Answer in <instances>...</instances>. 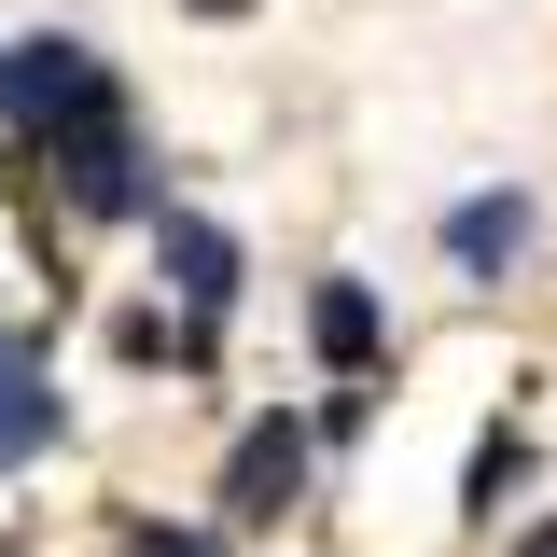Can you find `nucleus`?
Segmentation results:
<instances>
[{
	"label": "nucleus",
	"mask_w": 557,
	"mask_h": 557,
	"mask_svg": "<svg viewBox=\"0 0 557 557\" xmlns=\"http://www.w3.org/2000/svg\"><path fill=\"white\" fill-rule=\"evenodd\" d=\"M98 98H112L98 42H70V28H28V42H0V126H14V139H57V126H84Z\"/></svg>",
	"instance_id": "obj_1"
},
{
	"label": "nucleus",
	"mask_w": 557,
	"mask_h": 557,
	"mask_svg": "<svg viewBox=\"0 0 557 557\" xmlns=\"http://www.w3.org/2000/svg\"><path fill=\"white\" fill-rule=\"evenodd\" d=\"M42 153H57V182H70V209H98V223H153V153H139V126H126V98H98V112H84V126H57L42 139Z\"/></svg>",
	"instance_id": "obj_2"
},
{
	"label": "nucleus",
	"mask_w": 557,
	"mask_h": 557,
	"mask_svg": "<svg viewBox=\"0 0 557 557\" xmlns=\"http://www.w3.org/2000/svg\"><path fill=\"white\" fill-rule=\"evenodd\" d=\"M153 265H168V293H182V335H223V307H237V237L209 223V209H153Z\"/></svg>",
	"instance_id": "obj_3"
},
{
	"label": "nucleus",
	"mask_w": 557,
	"mask_h": 557,
	"mask_svg": "<svg viewBox=\"0 0 557 557\" xmlns=\"http://www.w3.org/2000/svg\"><path fill=\"white\" fill-rule=\"evenodd\" d=\"M293 487H307V418H251L223 446V516H278Z\"/></svg>",
	"instance_id": "obj_4"
},
{
	"label": "nucleus",
	"mask_w": 557,
	"mask_h": 557,
	"mask_svg": "<svg viewBox=\"0 0 557 557\" xmlns=\"http://www.w3.org/2000/svg\"><path fill=\"white\" fill-rule=\"evenodd\" d=\"M530 223H544L530 196H460V209H446V265H460V278H502L516 251H530Z\"/></svg>",
	"instance_id": "obj_5"
},
{
	"label": "nucleus",
	"mask_w": 557,
	"mask_h": 557,
	"mask_svg": "<svg viewBox=\"0 0 557 557\" xmlns=\"http://www.w3.org/2000/svg\"><path fill=\"white\" fill-rule=\"evenodd\" d=\"M307 348H321L335 376H362V362H376V293H362V278H321V293H307Z\"/></svg>",
	"instance_id": "obj_6"
},
{
	"label": "nucleus",
	"mask_w": 557,
	"mask_h": 557,
	"mask_svg": "<svg viewBox=\"0 0 557 557\" xmlns=\"http://www.w3.org/2000/svg\"><path fill=\"white\" fill-rule=\"evenodd\" d=\"M57 446V391H42V362L0 335V460H42Z\"/></svg>",
	"instance_id": "obj_7"
},
{
	"label": "nucleus",
	"mask_w": 557,
	"mask_h": 557,
	"mask_svg": "<svg viewBox=\"0 0 557 557\" xmlns=\"http://www.w3.org/2000/svg\"><path fill=\"white\" fill-rule=\"evenodd\" d=\"M516 474H530V446H516V432H487V446H474V516H502V487H516Z\"/></svg>",
	"instance_id": "obj_8"
},
{
	"label": "nucleus",
	"mask_w": 557,
	"mask_h": 557,
	"mask_svg": "<svg viewBox=\"0 0 557 557\" xmlns=\"http://www.w3.org/2000/svg\"><path fill=\"white\" fill-rule=\"evenodd\" d=\"M139 557H209V544H196V530H139Z\"/></svg>",
	"instance_id": "obj_9"
},
{
	"label": "nucleus",
	"mask_w": 557,
	"mask_h": 557,
	"mask_svg": "<svg viewBox=\"0 0 557 557\" xmlns=\"http://www.w3.org/2000/svg\"><path fill=\"white\" fill-rule=\"evenodd\" d=\"M516 557H557V530H530V544H516Z\"/></svg>",
	"instance_id": "obj_10"
},
{
	"label": "nucleus",
	"mask_w": 557,
	"mask_h": 557,
	"mask_svg": "<svg viewBox=\"0 0 557 557\" xmlns=\"http://www.w3.org/2000/svg\"><path fill=\"white\" fill-rule=\"evenodd\" d=\"M209 14H237V0H209Z\"/></svg>",
	"instance_id": "obj_11"
}]
</instances>
